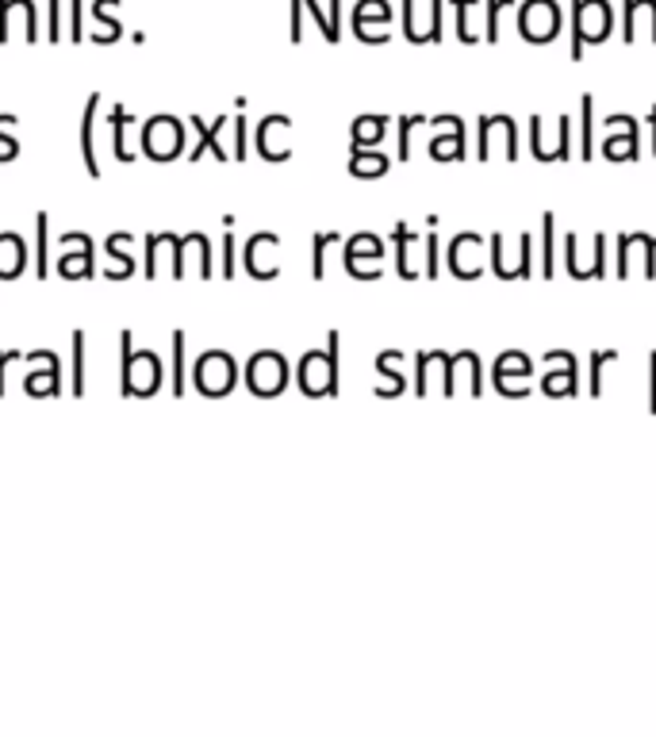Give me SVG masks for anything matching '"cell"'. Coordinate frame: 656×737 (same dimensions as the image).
I'll return each mask as SVG.
<instances>
[{
	"label": "cell",
	"instance_id": "cell-41",
	"mask_svg": "<svg viewBox=\"0 0 656 737\" xmlns=\"http://www.w3.org/2000/svg\"><path fill=\"white\" fill-rule=\"evenodd\" d=\"M231 157L246 162V116H238V119H235V154H231Z\"/></svg>",
	"mask_w": 656,
	"mask_h": 737
},
{
	"label": "cell",
	"instance_id": "cell-18",
	"mask_svg": "<svg viewBox=\"0 0 656 737\" xmlns=\"http://www.w3.org/2000/svg\"><path fill=\"white\" fill-rule=\"evenodd\" d=\"M96 104H101V93L89 96L85 116H81V162L93 177H101V162H96Z\"/></svg>",
	"mask_w": 656,
	"mask_h": 737
},
{
	"label": "cell",
	"instance_id": "cell-9",
	"mask_svg": "<svg viewBox=\"0 0 656 737\" xmlns=\"http://www.w3.org/2000/svg\"><path fill=\"white\" fill-rule=\"evenodd\" d=\"M342 261L358 281H376V277H380V261H384V238L373 235V231H361V235L345 238Z\"/></svg>",
	"mask_w": 656,
	"mask_h": 737
},
{
	"label": "cell",
	"instance_id": "cell-36",
	"mask_svg": "<svg viewBox=\"0 0 656 737\" xmlns=\"http://www.w3.org/2000/svg\"><path fill=\"white\" fill-rule=\"evenodd\" d=\"M523 32L530 35V39H549V35H553V16H549V12L530 9L523 16Z\"/></svg>",
	"mask_w": 656,
	"mask_h": 737
},
{
	"label": "cell",
	"instance_id": "cell-3",
	"mask_svg": "<svg viewBox=\"0 0 656 737\" xmlns=\"http://www.w3.org/2000/svg\"><path fill=\"white\" fill-rule=\"evenodd\" d=\"M180 150H185V124L177 116L162 112V116H150L142 124V154L150 162H173Z\"/></svg>",
	"mask_w": 656,
	"mask_h": 737
},
{
	"label": "cell",
	"instance_id": "cell-34",
	"mask_svg": "<svg viewBox=\"0 0 656 737\" xmlns=\"http://www.w3.org/2000/svg\"><path fill=\"white\" fill-rule=\"evenodd\" d=\"M173 393L185 396V330H173Z\"/></svg>",
	"mask_w": 656,
	"mask_h": 737
},
{
	"label": "cell",
	"instance_id": "cell-39",
	"mask_svg": "<svg viewBox=\"0 0 656 737\" xmlns=\"http://www.w3.org/2000/svg\"><path fill=\"white\" fill-rule=\"evenodd\" d=\"M12 124H16V116H0V147H4V157H0V162H12L20 150V142L12 139V131H9Z\"/></svg>",
	"mask_w": 656,
	"mask_h": 737
},
{
	"label": "cell",
	"instance_id": "cell-11",
	"mask_svg": "<svg viewBox=\"0 0 656 737\" xmlns=\"http://www.w3.org/2000/svg\"><path fill=\"white\" fill-rule=\"evenodd\" d=\"M480 250H484V238H480L477 231H461V235H454L446 246L449 273L461 277V281H477V277L484 273V258H480Z\"/></svg>",
	"mask_w": 656,
	"mask_h": 737
},
{
	"label": "cell",
	"instance_id": "cell-37",
	"mask_svg": "<svg viewBox=\"0 0 656 737\" xmlns=\"http://www.w3.org/2000/svg\"><path fill=\"white\" fill-rule=\"evenodd\" d=\"M610 361H618V350H595L591 353V396L595 400L602 396V365H610Z\"/></svg>",
	"mask_w": 656,
	"mask_h": 737
},
{
	"label": "cell",
	"instance_id": "cell-30",
	"mask_svg": "<svg viewBox=\"0 0 656 737\" xmlns=\"http://www.w3.org/2000/svg\"><path fill=\"white\" fill-rule=\"evenodd\" d=\"M342 243V235H338V231H319V235H315V246H312V277L315 281H323V277H327V250L330 246H338Z\"/></svg>",
	"mask_w": 656,
	"mask_h": 737
},
{
	"label": "cell",
	"instance_id": "cell-27",
	"mask_svg": "<svg viewBox=\"0 0 656 737\" xmlns=\"http://www.w3.org/2000/svg\"><path fill=\"white\" fill-rule=\"evenodd\" d=\"M388 131V119L384 116H358L353 119V147H376Z\"/></svg>",
	"mask_w": 656,
	"mask_h": 737
},
{
	"label": "cell",
	"instance_id": "cell-7",
	"mask_svg": "<svg viewBox=\"0 0 656 737\" xmlns=\"http://www.w3.org/2000/svg\"><path fill=\"white\" fill-rule=\"evenodd\" d=\"M488 250H492V269L495 277H503V281H523V277H530V254H534V235H518L515 246H507V238L503 235H492L488 238Z\"/></svg>",
	"mask_w": 656,
	"mask_h": 737
},
{
	"label": "cell",
	"instance_id": "cell-16",
	"mask_svg": "<svg viewBox=\"0 0 656 737\" xmlns=\"http://www.w3.org/2000/svg\"><path fill=\"white\" fill-rule=\"evenodd\" d=\"M492 139L503 142V154L507 157H518V127L511 116H480V154L477 157H484V150H488V157H492V147H495Z\"/></svg>",
	"mask_w": 656,
	"mask_h": 737
},
{
	"label": "cell",
	"instance_id": "cell-29",
	"mask_svg": "<svg viewBox=\"0 0 656 737\" xmlns=\"http://www.w3.org/2000/svg\"><path fill=\"white\" fill-rule=\"evenodd\" d=\"M553 231H557V215L553 212H546L541 215V277H553L557 273V258H553Z\"/></svg>",
	"mask_w": 656,
	"mask_h": 737
},
{
	"label": "cell",
	"instance_id": "cell-20",
	"mask_svg": "<svg viewBox=\"0 0 656 737\" xmlns=\"http://www.w3.org/2000/svg\"><path fill=\"white\" fill-rule=\"evenodd\" d=\"M188 124L200 131V142L192 147V154H188V162H200L208 150H215V157L223 162V157H231V154H223V147H219V134H223V127H227V119L219 116L215 124H208V119H200V116H188Z\"/></svg>",
	"mask_w": 656,
	"mask_h": 737
},
{
	"label": "cell",
	"instance_id": "cell-4",
	"mask_svg": "<svg viewBox=\"0 0 656 737\" xmlns=\"http://www.w3.org/2000/svg\"><path fill=\"white\" fill-rule=\"evenodd\" d=\"M564 266H569V273L576 277V281L602 277V269H607V235L595 231L584 246V238H579L576 231H569V235H564Z\"/></svg>",
	"mask_w": 656,
	"mask_h": 737
},
{
	"label": "cell",
	"instance_id": "cell-42",
	"mask_svg": "<svg viewBox=\"0 0 656 737\" xmlns=\"http://www.w3.org/2000/svg\"><path fill=\"white\" fill-rule=\"evenodd\" d=\"M12 361H24V353H20V350H0V396H4V368H9Z\"/></svg>",
	"mask_w": 656,
	"mask_h": 737
},
{
	"label": "cell",
	"instance_id": "cell-13",
	"mask_svg": "<svg viewBox=\"0 0 656 737\" xmlns=\"http://www.w3.org/2000/svg\"><path fill=\"white\" fill-rule=\"evenodd\" d=\"M492 377H495V393L500 396H526V385H518V381L534 377V361L518 350L500 353L492 365Z\"/></svg>",
	"mask_w": 656,
	"mask_h": 737
},
{
	"label": "cell",
	"instance_id": "cell-10",
	"mask_svg": "<svg viewBox=\"0 0 656 737\" xmlns=\"http://www.w3.org/2000/svg\"><path fill=\"white\" fill-rule=\"evenodd\" d=\"M602 127H607V139H602V154L610 157V162H637L641 157V127L633 116H622V112H614V116L602 119Z\"/></svg>",
	"mask_w": 656,
	"mask_h": 737
},
{
	"label": "cell",
	"instance_id": "cell-44",
	"mask_svg": "<svg viewBox=\"0 0 656 737\" xmlns=\"http://www.w3.org/2000/svg\"><path fill=\"white\" fill-rule=\"evenodd\" d=\"M648 127H653V157H656V104L648 108Z\"/></svg>",
	"mask_w": 656,
	"mask_h": 737
},
{
	"label": "cell",
	"instance_id": "cell-31",
	"mask_svg": "<svg viewBox=\"0 0 656 737\" xmlns=\"http://www.w3.org/2000/svg\"><path fill=\"white\" fill-rule=\"evenodd\" d=\"M579 127H584V139H579V157H595V101L591 96H584V101H579Z\"/></svg>",
	"mask_w": 656,
	"mask_h": 737
},
{
	"label": "cell",
	"instance_id": "cell-26",
	"mask_svg": "<svg viewBox=\"0 0 656 737\" xmlns=\"http://www.w3.org/2000/svg\"><path fill=\"white\" fill-rule=\"evenodd\" d=\"M58 273L70 277V281L93 277V243H85L78 254H62V258H58Z\"/></svg>",
	"mask_w": 656,
	"mask_h": 737
},
{
	"label": "cell",
	"instance_id": "cell-6",
	"mask_svg": "<svg viewBox=\"0 0 656 737\" xmlns=\"http://www.w3.org/2000/svg\"><path fill=\"white\" fill-rule=\"evenodd\" d=\"M192 381H196V388H200L203 396H227L231 388H235V381H238L235 358H231L227 350L200 353V358H196V368H192Z\"/></svg>",
	"mask_w": 656,
	"mask_h": 737
},
{
	"label": "cell",
	"instance_id": "cell-8",
	"mask_svg": "<svg viewBox=\"0 0 656 737\" xmlns=\"http://www.w3.org/2000/svg\"><path fill=\"white\" fill-rule=\"evenodd\" d=\"M530 154L538 162H569L572 154V116H557L553 134H546V119L530 116Z\"/></svg>",
	"mask_w": 656,
	"mask_h": 737
},
{
	"label": "cell",
	"instance_id": "cell-17",
	"mask_svg": "<svg viewBox=\"0 0 656 737\" xmlns=\"http://www.w3.org/2000/svg\"><path fill=\"white\" fill-rule=\"evenodd\" d=\"M24 388L32 396H55L58 388H62V358H58L55 350H47V368H32Z\"/></svg>",
	"mask_w": 656,
	"mask_h": 737
},
{
	"label": "cell",
	"instance_id": "cell-2",
	"mask_svg": "<svg viewBox=\"0 0 656 737\" xmlns=\"http://www.w3.org/2000/svg\"><path fill=\"white\" fill-rule=\"evenodd\" d=\"M327 350H307L300 358V393L304 396H335L338 393V330H330Z\"/></svg>",
	"mask_w": 656,
	"mask_h": 737
},
{
	"label": "cell",
	"instance_id": "cell-21",
	"mask_svg": "<svg viewBox=\"0 0 656 737\" xmlns=\"http://www.w3.org/2000/svg\"><path fill=\"white\" fill-rule=\"evenodd\" d=\"M24 261H27L24 235H16V231H0V281L16 277L20 269H24Z\"/></svg>",
	"mask_w": 656,
	"mask_h": 737
},
{
	"label": "cell",
	"instance_id": "cell-28",
	"mask_svg": "<svg viewBox=\"0 0 656 737\" xmlns=\"http://www.w3.org/2000/svg\"><path fill=\"white\" fill-rule=\"evenodd\" d=\"M127 243H131V235H127V231H124V235H119V231H116V235H108V246H104V250H108L112 258L119 261V266L108 273L112 281H124V277H131V273H134V258H131V254H127Z\"/></svg>",
	"mask_w": 656,
	"mask_h": 737
},
{
	"label": "cell",
	"instance_id": "cell-33",
	"mask_svg": "<svg viewBox=\"0 0 656 737\" xmlns=\"http://www.w3.org/2000/svg\"><path fill=\"white\" fill-rule=\"evenodd\" d=\"M47 227H50V215H47V212H39V215H35V231H39V246H35V277H47V269H50Z\"/></svg>",
	"mask_w": 656,
	"mask_h": 737
},
{
	"label": "cell",
	"instance_id": "cell-35",
	"mask_svg": "<svg viewBox=\"0 0 656 737\" xmlns=\"http://www.w3.org/2000/svg\"><path fill=\"white\" fill-rule=\"evenodd\" d=\"M73 393H85V330H73Z\"/></svg>",
	"mask_w": 656,
	"mask_h": 737
},
{
	"label": "cell",
	"instance_id": "cell-22",
	"mask_svg": "<svg viewBox=\"0 0 656 737\" xmlns=\"http://www.w3.org/2000/svg\"><path fill=\"white\" fill-rule=\"evenodd\" d=\"M396 365H403V353L399 350H384L380 358H376V373L380 377H388V385H376V396H399L403 393V373H399Z\"/></svg>",
	"mask_w": 656,
	"mask_h": 737
},
{
	"label": "cell",
	"instance_id": "cell-38",
	"mask_svg": "<svg viewBox=\"0 0 656 737\" xmlns=\"http://www.w3.org/2000/svg\"><path fill=\"white\" fill-rule=\"evenodd\" d=\"M419 124H426L422 116H399V162H407L411 157V131Z\"/></svg>",
	"mask_w": 656,
	"mask_h": 737
},
{
	"label": "cell",
	"instance_id": "cell-25",
	"mask_svg": "<svg viewBox=\"0 0 656 737\" xmlns=\"http://www.w3.org/2000/svg\"><path fill=\"white\" fill-rule=\"evenodd\" d=\"M112 154H116V162H134L131 147H127V127L134 124V112H127L124 104L119 108H112Z\"/></svg>",
	"mask_w": 656,
	"mask_h": 737
},
{
	"label": "cell",
	"instance_id": "cell-40",
	"mask_svg": "<svg viewBox=\"0 0 656 737\" xmlns=\"http://www.w3.org/2000/svg\"><path fill=\"white\" fill-rule=\"evenodd\" d=\"M235 223H227V235H223V277H235V235H231Z\"/></svg>",
	"mask_w": 656,
	"mask_h": 737
},
{
	"label": "cell",
	"instance_id": "cell-23",
	"mask_svg": "<svg viewBox=\"0 0 656 737\" xmlns=\"http://www.w3.org/2000/svg\"><path fill=\"white\" fill-rule=\"evenodd\" d=\"M430 157L434 162H457L465 157V127H446V134L430 139Z\"/></svg>",
	"mask_w": 656,
	"mask_h": 737
},
{
	"label": "cell",
	"instance_id": "cell-1",
	"mask_svg": "<svg viewBox=\"0 0 656 737\" xmlns=\"http://www.w3.org/2000/svg\"><path fill=\"white\" fill-rule=\"evenodd\" d=\"M165 365L154 350H134L131 330L119 335V393L124 396H154L162 388Z\"/></svg>",
	"mask_w": 656,
	"mask_h": 737
},
{
	"label": "cell",
	"instance_id": "cell-32",
	"mask_svg": "<svg viewBox=\"0 0 656 737\" xmlns=\"http://www.w3.org/2000/svg\"><path fill=\"white\" fill-rule=\"evenodd\" d=\"M434 227H437V215H430V235L422 238V277H430L434 281L437 273H442V261H437V235H434Z\"/></svg>",
	"mask_w": 656,
	"mask_h": 737
},
{
	"label": "cell",
	"instance_id": "cell-15",
	"mask_svg": "<svg viewBox=\"0 0 656 737\" xmlns=\"http://www.w3.org/2000/svg\"><path fill=\"white\" fill-rule=\"evenodd\" d=\"M289 131H292V119L289 116H266V119H261V124H258V150H261V157H269V162H284V157L292 154Z\"/></svg>",
	"mask_w": 656,
	"mask_h": 737
},
{
	"label": "cell",
	"instance_id": "cell-43",
	"mask_svg": "<svg viewBox=\"0 0 656 737\" xmlns=\"http://www.w3.org/2000/svg\"><path fill=\"white\" fill-rule=\"evenodd\" d=\"M648 411L656 416V353L648 358Z\"/></svg>",
	"mask_w": 656,
	"mask_h": 737
},
{
	"label": "cell",
	"instance_id": "cell-24",
	"mask_svg": "<svg viewBox=\"0 0 656 737\" xmlns=\"http://www.w3.org/2000/svg\"><path fill=\"white\" fill-rule=\"evenodd\" d=\"M388 154H380L376 147H353V157H350V173L353 177H380V173H388Z\"/></svg>",
	"mask_w": 656,
	"mask_h": 737
},
{
	"label": "cell",
	"instance_id": "cell-14",
	"mask_svg": "<svg viewBox=\"0 0 656 737\" xmlns=\"http://www.w3.org/2000/svg\"><path fill=\"white\" fill-rule=\"evenodd\" d=\"M541 361H557L561 368H549L541 377V393L546 396H576L579 393V361L569 350H549Z\"/></svg>",
	"mask_w": 656,
	"mask_h": 737
},
{
	"label": "cell",
	"instance_id": "cell-5",
	"mask_svg": "<svg viewBox=\"0 0 656 737\" xmlns=\"http://www.w3.org/2000/svg\"><path fill=\"white\" fill-rule=\"evenodd\" d=\"M246 388L254 396H281L289 388V361L281 350H261L246 361Z\"/></svg>",
	"mask_w": 656,
	"mask_h": 737
},
{
	"label": "cell",
	"instance_id": "cell-12",
	"mask_svg": "<svg viewBox=\"0 0 656 737\" xmlns=\"http://www.w3.org/2000/svg\"><path fill=\"white\" fill-rule=\"evenodd\" d=\"M277 246H281V235L273 231H258V235L246 238L243 246V266L254 281H269V277L281 273V261H277Z\"/></svg>",
	"mask_w": 656,
	"mask_h": 737
},
{
	"label": "cell",
	"instance_id": "cell-19",
	"mask_svg": "<svg viewBox=\"0 0 656 737\" xmlns=\"http://www.w3.org/2000/svg\"><path fill=\"white\" fill-rule=\"evenodd\" d=\"M391 243H396V269H399V277H403V281H414V277H419V266L411 261V254H414V246H419L422 238L414 235L407 223H396V227H391Z\"/></svg>",
	"mask_w": 656,
	"mask_h": 737
}]
</instances>
